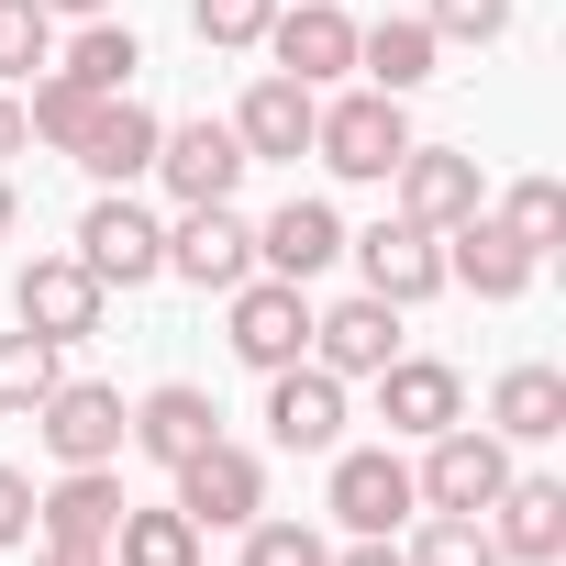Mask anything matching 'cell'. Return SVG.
I'll return each instance as SVG.
<instances>
[{
	"label": "cell",
	"instance_id": "e0dca14e",
	"mask_svg": "<svg viewBox=\"0 0 566 566\" xmlns=\"http://www.w3.org/2000/svg\"><path fill=\"white\" fill-rule=\"evenodd\" d=\"M389 356H400V312H389L378 290H356V301L312 312V367H334V378H378Z\"/></svg>",
	"mask_w": 566,
	"mask_h": 566
},
{
	"label": "cell",
	"instance_id": "5bb4252c",
	"mask_svg": "<svg viewBox=\"0 0 566 566\" xmlns=\"http://www.w3.org/2000/svg\"><path fill=\"white\" fill-rule=\"evenodd\" d=\"M156 178L178 189V211H189V200H233V189H244L233 123H211V112H200V123H167V134H156Z\"/></svg>",
	"mask_w": 566,
	"mask_h": 566
},
{
	"label": "cell",
	"instance_id": "ba28073f",
	"mask_svg": "<svg viewBox=\"0 0 566 566\" xmlns=\"http://www.w3.org/2000/svg\"><path fill=\"white\" fill-rule=\"evenodd\" d=\"M334 522H345V533H400V522H422L411 467H400L389 444H334Z\"/></svg>",
	"mask_w": 566,
	"mask_h": 566
},
{
	"label": "cell",
	"instance_id": "cb8c5ba5",
	"mask_svg": "<svg viewBox=\"0 0 566 566\" xmlns=\"http://www.w3.org/2000/svg\"><path fill=\"white\" fill-rule=\"evenodd\" d=\"M433 23L422 12H389V23H356V67H367V90H389V101H411L422 78H433Z\"/></svg>",
	"mask_w": 566,
	"mask_h": 566
},
{
	"label": "cell",
	"instance_id": "f35d334b",
	"mask_svg": "<svg viewBox=\"0 0 566 566\" xmlns=\"http://www.w3.org/2000/svg\"><path fill=\"white\" fill-rule=\"evenodd\" d=\"M34 566H112V555H101V544H45Z\"/></svg>",
	"mask_w": 566,
	"mask_h": 566
},
{
	"label": "cell",
	"instance_id": "30bf717a",
	"mask_svg": "<svg viewBox=\"0 0 566 566\" xmlns=\"http://www.w3.org/2000/svg\"><path fill=\"white\" fill-rule=\"evenodd\" d=\"M167 266L189 277V290H233V277H255V222L233 200H189L167 222Z\"/></svg>",
	"mask_w": 566,
	"mask_h": 566
},
{
	"label": "cell",
	"instance_id": "83f0119b",
	"mask_svg": "<svg viewBox=\"0 0 566 566\" xmlns=\"http://www.w3.org/2000/svg\"><path fill=\"white\" fill-rule=\"evenodd\" d=\"M400 555H411V566H511V555L489 544V522H478V511H422V533H411Z\"/></svg>",
	"mask_w": 566,
	"mask_h": 566
},
{
	"label": "cell",
	"instance_id": "603a6c76",
	"mask_svg": "<svg viewBox=\"0 0 566 566\" xmlns=\"http://www.w3.org/2000/svg\"><path fill=\"white\" fill-rule=\"evenodd\" d=\"M112 522H123V478L112 467H67L56 489H34V533L45 544H112Z\"/></svg>",
	"mask_w": 566,
	"mask_h": 566
},
{
	"label": "cell",
	"instance_id": "277c9868",
	"mask_svg": "<svg viewBox=\"0 0 566 566\" xmlns=\"http://www.w3.org/2000/svg\"><path fill=\"white\" fill-rule=\"evenodd\" d=\"M411 489H422V511H489V500L511 489V444H500L489 422H444V433L422 444Z\"/></svg>",
	"mask_w": 566,
	"mask_h": 566
},
{
	"label": "cell",
	"instance_id": "7402d4cb",
	"mask_svg": "<svg viewBox=\"0 0 566 566\" xmlns=\"http://www.w3.org/2000/svg\"><path fill=\"white\" fill-rule=\"evenodd\" d=\"M211 433H222V411H211L189 378H167V389H145V400H134V433H123V444H134V455H156V467H189Z\"/></svg>",
	"mask_w": 566,
	"mask_h": 566
},
{
	"label": "cell",
	"instance_id": "1f68e13d",
	"mask_svg": "<svg viewBox=\"0 0 566 566\" xmlns=\"http://www.w3.org/2000/svg\"><path fill=\"white\" fill-rule=\"evenodd\" d=\"M489 222H500V233H522L533 255H555V233H566V189H555V178H511Z\"/></svg>",
	"mask_w": 566,
	"mask_h": 566
},
{
	"label": "cell",
	"instance_id": "44dd1931",
	"mask_svg": "<svg viewBox=\"0 0 566 566\" xmlns=\"http://www.w3.org/2000/svg\"><path fill=\"white\" fill-rule=\"evenodd\" d=\"M345 255V222H334V200H277L266 222H255V266L266 277H301V290H312V277Z\"/></svg>",
	"mask_w": 566,
	"mask_h": 566
},
{
	"label": "cell",
	"instance_id": "d4e9b609",
	"mask_svg": "<svg viewBox=\"0 0 566 566\" xmlns=\"http://www.w3.org/2000/svg\"><path fill=\"white\" fill-rule=\"evenodd\" d=\"M489 433H500V444H555V433H566V378H555V367H500Z\"/></svg>",
	"mask_w": 566,
	"mask_h": 566
},
{
	"label": "cell",
	"instance_id": "e575fe53",
	"mask_svg": "<svg viewBox=\"0 0 566 566\" xmlns=\"http://www.w3.org/2000/svg\"><path fill=\"white\" fill-rule=\"evenodd\" d=\"M433 45H500L511 34V0H433Z\"/></svg>",
	"mask_w": 566,
	"mask_h": 566
},
{
	"label": "cell",
	"instance_id": "ab89813d",
	"mask_svg": "<svg viewBox=\"0 0 566 566\" xmlns=\"http://www.w3.org/2000/svg\"><path fill=\"white\" fill-rule=\"evenodd\" d=\"M45 12H56V23H101V12H112V0H45Z\"/></svg>",
	"mask_w": 566,
	"mask_h": 566
},
{
	"label": "cell",
	"instance_id": "4316f807",
	"mask_svg": "<svg viewBox=\"0 0 566 566\" xmlns=\"http://www.w3.org/2000/svg\"><path fill=\"white\" fill-rule=\"evenodd\" d=\"M56 67H67L78 90H101V101H112V90H134L145 45H134V23H112V12H101V23H78V45H56Z\"/></svg>",
	"mask_w": 566,
	"mask_h": 566
},
{
	"label": "cell",
	"instance_id": "7a4b0ae2",
	"mask_svg": "<svg viewBox=\"0 0 566 566\" xmlns=\"http://www.w3.org/2000/svg\"><path fill=\"white\" fill-rule=\"evenodd\" d=\"M233 356L255 367V378H277V367H301L312 356V290H301V277H233Z\"/></svg>",
	"mask_w": 566,
	"mask_h": 566
},
{
	"label": "cell",
	"instance_id": "52a82bcc",
	"mask_svg": "<svg viewBox=\"0 0 566 566\" xmlns=\"http://www.w3.org/2000/svg\"><path fill=\"white\" fill-rule=\"evenodd\" d=\"M167 478H178V511H189L200 533H244V522L266 511V467H255L244 444H222V433H211L189 467H167Z\"/></svg>",
	"mask_w": 566,
	"mask_h": 566
},
{
	"label": "cell",
	"instance_id": "d6a6232c",
	"mask_svg": "<svg viewBox=\"0 0 566 566\" xmlns=\"http://www.w3.org/2000/svg\"><path fill=\"white\" fill-rule=\"evenodd\" d=\"M266 23H277V0H189V34H200L211 56H244V45H266Z\"/></svg>",
	"mask_w": 566,
	"mask_h": 566
},
{
	"label": "cell",
	"instance_id": "f1b7e54d",
	"mask_svg": "<svg viewBox=\"0 0 566 566\" xmlns=\"http://www.w3.org/2000/svg\"><path fill=\"white\" fill-rule=\"evenodd\" d=\"M90 112H101V90H78L67 67H45V78H34V101H23V134H45V145H67V156H78Z\"/></svg>",
	"mask_w": 566,
	"mask_h": 566
},
{
	"label": "cell",
	"instance_id": "8d00e7d4",
	"mask_svg": "<svg viewBox=\"0 0 566 566\" xmlns=\"http://www.w3.org/2000/svg\"><path fill=\"white\" fill-rule=\"evenodd\" d=\"M334 566H411V555H400V544H389V533H356V544H345V555H334Z\"/></svg>",
	"mask_w": 566,
	"mask_h": 566
},
{
	"label": "cell",
	"instance_id": "d6986e66",
	"mask_svg": "<svg viewBox=\"0 0 566 566\" xmlns=\"http://www.w3.org/2000/svg\"><path fill=\"white\" fill-rule=\"evenodd\" d=\"M533 266H544V255H533L522 233H500L489 211H467V222L444 233V277H455V290H478V301H522Z\"/></svg>",
	"mask_w": 566,
	"mask_h": 566
},
{
	"label": "cell",
	"instance_id": "ffe728a7",
	"mask_svg": "<svg viewBox=\"0 0 566 566\" xmlns=\"http://www.w3.org/2000/svg\"><path fill=\"white\" fill-rule=\"evenodd\" d=\"M156 134H167V123H156L134 90H112V101L90 112V134H78V167H90L101 189H134V178H156Z\"/></svg>",
	"mask_w": 566,
	"mask_h": 566
},
{
	"label": "cell",
	"instance_id": "60d3db41",
	"mask_svg": "<svg viewBox=\"0 0 566 566\" xmlns=\"http://www.w3.org/2000/svg\"><path fill=\"white\" fill-rule=\"evenodd\" d=\"M12 211H23V200H12V178H0V233H12Z\"/></svg>",
	"mask_w": 566,
	"mask_h": 566
},
{
	"label": "cell",
	"instance_id": "d590c367",
	"mask_svg": "<svg viewBox=\"0 0 566 566\" xmlns=\"http://www.w3.org/2000/svg\"><path fill=\"white\" fill-rule=\"evenodd\" d=\"M0 544H34V478L0 467Z\"/></svg>",
	"mask_w": 566,
	"mask_h": 566
},
{
	"label": "cell",
	"instance_id": "7c38bea8",
	"mask_svg": "<svg viewBox=\"0 0 566 566\" xmlns=\"http://www.w3.org/2000/svg\"><path fill=\"white\" fill-rule=\"evenodd\" d=\"M378 422H389L400 444H433L444 422H467V378H455L444 356H389V367H378Z\"/></svg>",
	"mask_w": 566,
	"mask_h": 566
},
{
	"label": "cell",
	"instance_id": "2e32d148",
	"mask_svg": "<svg viewBox=\"0 0 566 566\" xmlns=\"http://www.w3.org/2000/svg\"><path fill=\"white\" fill-rule=\"evenodd\" d=\"M478 522H489V544H500L511 566H555V555H566V478H522V467H511V489H500Z\"/></svg>",
	"mask_w": 566,
	"mask_h": 566
},
{
	"label": "cell",
	"instance_id": "ac0fdd59",
	"mask_svg": "<svg viewBox=\"0 0 566 566\" xmlns=\"http://www.w3.org/2000/svg\"><path fill=\"white\" fill-rule=\"evenodd\" d=\"M312 123H323V90H301V78H255L244 90V112H233V145H244V167H266V156H312Z\"/></svg>",
	"mask_w": 566,
	"mask_h": 566
},
{
	"label": "cell",
	"instance_id": "4fadbf2b",
	"mask_svg": "<svg viewBox=\"0 0 566 566\" xmlns=\"http://www.w3.org/2000/svg\"><path fill=\"white\" fill-rule=\"evenodd\" d=\"M266 433L290 444V455H334V444H345V378L312 367V356L277 367V378H266Z\"/></svg>",
	"mask_w": 566,
	"mask_h": 566
},
{
	"label": "cell",
	"instance_id": "9a60e30c",
	"mask_svg": "<svg viewBox=\"0 0 566 566\" xmlns=\"http://www.w3.org/2000/svg\"><path fill=\"white\" fill-rule=\"evenodd\" d=\"M389 189H400V222H422V233H455L467 211H489L478 200V156H455V145H411L389 167Z\"/></svg>",
	"mask_w": 566,
	"mask_h": 566
},
{
	"label": "cell",
	"instance_id": "9c48e42d",
	"mask_svg": "<svg viewBox=\"0 0 566 566\" xmlns=\"http://www.w3.org/2000/svg\"><path fill=\"white\" fill-rule=\"evenodd\" d=\"M345 255L367 266V290L389 301V312H411V301H433L444 290V233H422V222H367V233H345Z\"/></svg>",
	"mask_w": 566,
	"mask_h": 566
},
{
	"label": "cell",
	"instance_id": "6da1fadb",
	"mask_svg": "<svg viewBox=\"0 0 566 566\" xmlns=\"http://www.w3.org/2000/svg\"><path fill=\"white\" fill-rule=\"evenodd\" d=\"M312 156H323L334 178L378 189V178L411 156V123H400V101H389V90H345V101H323V123H312Z\"/></svg>",
	"mask_w": 566,
	"mask_h": 566
},
{
	"label": "cell",
	"instance_id": "8fae6325",
	"mask_svg": "<svg viewBox=\"0 0 566 566\" xmlns=\"http://www.w3.org/2000/svg\"><path fill=\"white\" fill-rule=\"evenodd\" d=\"M101 277L78 266V255H34L23 277H12V312H23V334H45V345H78V334H101Z\"/></svg>",
	"mask_w": 566,
	"mask_h": 566
},
{
	"label": "cell",
	"instance_id": "4dcf8cb0",
	"mask_svg": "<svg viewBox=\"0 0 566 566\" xmlns=\"http://www.w3.org/2000/svg\"><path fill=\"white\" fill-rule=\"evenodd\" d=\"M34 67H56V12L45 0H0V90L34 78Z\"/></svg>",
	"mask_w": 566,
	"mask_h": 566
},
{
	"label": "cell",
	"instance_id": "5b68a950",
	"mask_svg": "<svg viewBox=\"0 0 566 566\" xmlns=\"http://www.w3.org/2000/svg\"><path fill=\"white\" fill-rule=\"evenodd\" d=\"M34 433H45L56 467H112L123 433H134V411H123V389H101V378H56V389L34 400Z\"/></svg>",
	"mask_w": 566,
	"mask_h": 566
},
{
	"label": "cell",
	"instance_id": "8992f818",
	"mask_svg": "<svg viewBox=\"0 0 566 566\" xmlns=\"http://www.w3.org/2000/svg\"><path fill=\"white\" fill-rule=\"evenodd\" d=\"M266 56H277V78H301V90H334V78H356V12L345 0H277V23H266Z\"/></svg>",
	"mask_w": 566,
	"mask_h": 566
},
{
	"label": "cell",
	"instance_id": "836d02e7",
	"mask_svg": "<svg viewBox=\"0 0 566 566\" xmlns=\"http://www.w3.org/2000/svg\"><path fill=\"white\" fill-rule=\"evenodd\" d=\"M244 566H334V544L312 533V522H244Z\"/></svg>",
	"mask_w": 566,
	"mask_h": 566
},
{
	"label": "cell",
	"instance_id": "74e56055",
	"mask_svg": "<svg viewBox=\"0 0 566 566\" xmlns=\"http://www.w3.org/2000/svg\"><path fill=\"white\" fill-rule=\"evenodd\" d=\"M23 145H34V134H23V101L0 90V156H23Z\"/></svg>",
	"mask_w": 566,
	"mask_h": 566
},
{
	"label": "cell",
	"instance_id": "484cf974",
	"mask_svg": "<svg viewBox=\"0 0 566 566\" xmlns=\"http://www.w3.org/2000/svg\"><path fill=\"white\" fill-rule=\"evenodd\" d=\"M112 566H200V522L167 500V511H134L123 500V522H112V544H101Z\"/></svg>",
	"mask_w": 566,
	"mask_h": 566
},
{
	"label": "cell",
	"instance_id": "f546056e",
	"mask_svg": "<svg viewBox=\"0 0 566 566\" xmlns=\"http://www.w3.org/2000/svg\"><path fill=\"white\" fill-rule=\"evenodd\" d=\"M56 378H67V367H56L45 334H0V411H12V422H34V400H45Z\"/></svg>",
	"mask_w": 566,
	"mask_h": 566
},
{
	"label": "cell",
	"instance_id": "3957f363",
	"mask_svg": "<svg viewBox=\"0 0 566 566\" xmlns=\"http://www.w3.org/2000/svg\"><path fill=\"white\" fill-rule=\"evenodd\" d=\"M101 290H145V277H167V222L134 200V189H101L90 200V222H78V244H67Z\"/></svg>",
	"mask_w": 566,
	"mask_h": 566
}]
</instances>
